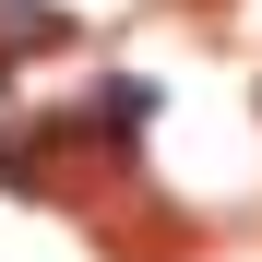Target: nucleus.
Returning <instances> with one entry per match:
<instances>
[{
    "mask_svg": "<svg viewBox=\"0 0 262 262\" xmlns=\"http://www.w3.org/2000/svg\"><path fill=\"white\" fill-rule=\"evenodd\" d=\"M72 12H48V0H0V60H24V48H60Z\"/></svg>",
    "mask_w": 262,
    "mask_h": 262,
    "instance_id": "f257e3e1",
    "label": "nucleus"
}]
</instances>
